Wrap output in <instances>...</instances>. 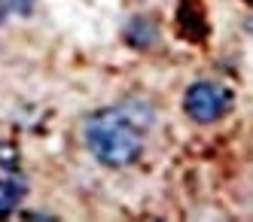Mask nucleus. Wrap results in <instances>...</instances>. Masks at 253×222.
Segmentation results:
<instances>
[{"label":"nucleus","mask_w":253,"mask_h":222,"mask_svg":"<svg viewBox=\"0 0 253 222\" xmlns=\"http://www.w3.org/2000/svg\"><path fill=\"white\" fill-rule=\"evenodd\" d=\"M122 40L128 43L131 49H153L159 43V25L153 22L150 15H131L122 28Z\"/></svg>","instance_id":"nucleus-3"},{"label":"nucleus","mask_w":253,"mask_h":222,"mask_svg":"<svg viewBox=\"0 0 253 222\" xmlns=\"http://www.w3.org/2000/svg\"><path fill=\"white\" fill-rule=\"evenodd\" d=\"M34 6H37V0H0V18H9V15H31Z\"/></svg>","instance_id":"nucleus-6"},{"label":"nucleus","mask_w":253,"mask_h":222,"mask_svg":"<svg viewBox=\"0 0 253 222\" xmlns=\"http://www.w3.org/2000/svg\"><path fill=\"white\" fill-rule=\"evenodd\" d=\"M177 28H180V34H183L186 40H195V43L208 37L205 12H202V6H198L195 0H183V3L177 6Z\"/></svg>","instance_id":"nucleus-4"},{"label":"nucleus","mask_w":253,"mask_h":222,"mask_svg":"<svg viewBox=\"0 0 253 222\" xmlns=\"http://www.w3.org/2000/svg\"><path fill=\"white\" fill-rule=\"evenodd\" d=\"M15 164H19V149L0 140V168H15Z\"/></svg>","instance_id":"nucleus-7"},{"label":"nucleus","mask_w":253,"mask_h":222,"mask_svg":"<svg viewBox=\"0 0 253 222\" xmlns=\"http://www.w3.org/2000/svg\"><path fill=\"white\" fill-rule=\"evenodd\" d=\"M232 104H235L232 88H226L220 82H211V79H198L183 95V113L198 125H213L229 113Z\"/></svg>","instance_id":"nucleus-2"},{"label":"nucleus","mask_w":253,"mask_h":222,"mask_svg":"<svg viewBox=\"0 0 253 222\" xmlns=\"http://www.w3.org/2000/svg\"><path fill=\"white\" fill-rule=\"evenodd\" d=\"M25 219H55V216H49V213H25Z\"/></svg>","instance_id":"nucleus-8"},{"label":"nucleus","mask_w":253,"mask_h":222,"mask_svg":"<svg viewBox=\"0 0 253 222\" xmlns=\"http://www.w3.org/2000/svg\"><path fill=\"white\" fill-rule=\"evenodd\" d=\"M156 113L143 101L122 107H104L88 113L83 122V143L107 168H128L143 152V131L153 128Z\"/></svg>","instance_id":"nucleus-1"},{"label":"nucleus","mask_w":253,"mask_h":222,"mask_svg":"<svg viewBox=\"0 0 253 222\" xmlns=\"http://www.w3.org/2000/svg\"><path fill=\"white\" fill-rule=\"evenodd\" d=\"M28 195V183L15 174H0V219L15 213V207L22 204V198Z\"/></svg>","instance_id":"nucleus-5"}]
</instances>
